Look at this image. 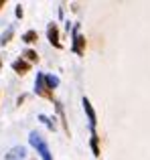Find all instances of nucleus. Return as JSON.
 <instances>
[{
	"label": "nucleus",
	"mask_w": 150,
	"mask_h": 160,
	"mask_svg": "<svg viewBox=\"0 0 150 160\" xmlns=\"http://www.w3.org/2000/svg\"><path fill=\"white\" fill-rule=\"evenodd\" d=\"M28 140H31V144L37 148V152L41 154V158H43V160H53L51 158V152H49L47 142L43 140V136H41L39 132H31V138H28Z\"/></svg>",
	"instance_id": "nucleus-1"
},
{
	"label": "nucleus",
	"mask_w": 150,
	"mask_h": 160,
	"mask_svg": "<svg viewBox=\"0 0 150 160\" xmlns=\"http://www.w3.org/2000/svg\"><path fill=\"white\" fill-rule=\"evenodd\" d=\"M27 158V148L24 146H16L6 154V160H24Z\"/></svg>",
	"instance_id": "nucleus-2"
},
{
	"label": "nucleus",
	"mask_w": 150,
	"mask_h": 160,
	"mask_svg": "<svg viewBox=\"0 0 150 160\" xmlns=\"http://www.w3.org/2000/svg\"><path fill=\"white\" fill-rule=\"evenodd\" d=\"M83 109H85L87 118H89L91 128H95V112H93V108H91V103H89V99H87V98H83Z\"/></svg>",
	"instance_id": "nucleus-3"
},
{
	"label": "nucleus",
	"mask_w": 150,
	"mask_h": 160,
	"mask_svg": "<svg viewBox=\"0 0 150 160\" xmlns=\"http://www.w3.org/2000/svg\"><path fill=\"white\" fill-rule=\"evenodd\" d=\"M45 83H47V77H45L43 73H39V75H37V83H35V87H37V93H41V95H47V87H45Z\"/></svg>",
	"instance_id": "nucleus-4"
},
{
	"label": "nucleus",
	"mask_w": 150,
	"mask_h": 160,
	"mask_svg": "<svg viewBox=\"0 0 150 160\" xmlns=\"http://www.w3.org/2000/svg\"><path fill=\"white\" fill-rule=\"evenodd\" d=\"M49 41H51L55 47H61V43H59V35H57V27L53 24V27H49Z\"/></svg>",
	"instance_id": "nucleus-5"
},
{
	"label": "nucleus",
	"mask_w": 150,
	"mask_h": 160,
	"mask_svg": "<svg viewBox=\"0 0 150 160\" xmlns=\"http://www.w3.org/2000/svg\"><path fill=\"white\" fill-rule=\"evenodd\" d=\"M12 69L18 71V73H22V71H28V63H24V61H14V63H12Z\"/></svg>",
	"instance_id": "nucleus-6"
},
{
	"label": "nucleus",
	"mask_w": 150,
	"mask_h": 160,
	"mask_svg": "<svg viewBox=\"0 0 150 160\" xmlns=\"http://www.w3.org/2000/svg\"><path fill=\"white\" fill-rule=\"evenodd\" d=\"M81 45H83V39L79 37V32H77V28H75V45H73V49H75V53H79L81 55L83 51H81Z\"/></svg>",
	"instance_id": "nucleus-7"
},
{
	"label": "nucleus",
	"mask_w": 150,
	"mask_h": 160,
	"mask_svg": "<svg viewBox=\"0 0 150 160\" xmlns=\"http://www.w3.org/2000/svg\"><path fill=\"white\" fill-rule=\"evenodd\" d=\"M22 41H24V43H35V41H37V32L35 31L24 32V35H22Z\"/></svg>",
	"instance_id": "nucleus-8"
},
{
	"label": "nucleus",
	"mask_w": 150,
	"mask_h": 160,
	"mask_svg": "<svg viewBox=\"0 0 150 160\" xmlns=\"http://www.w3.org/2000/svg\"><path fill=\"white\" fill-rule=\"evenodd\" d=\"M59 85V77H55V75H47V87L49 89H53V87Z\"/></svg>",
	"instance_id": "nucleus-9"
},
{
	"label": "nucleus",
	"mask_w": 150,
	"mask_h": 160,
	"mask_svg": "<svg viewBox=\"0 0 150 160\" xmlns=\"http://www.w3.org/2000/svg\"><path fill=\"white\" fill-rule=\"evenodd\" d=\"M91 150H93L95 156H99V148H98V136H95V132L91 134Z\"/></svg>",
	"instance_id": "nucleus-10"
},
{
	"label": "nucleus",
	"mask_w": 150,
	"mask_h": 160,
	"mask_svg": "<svg viewBox=\"0 0 150 160\" xmlns=\"http://www.w3.org/2000/svg\"><path fill=\"white\" fill-rule=\"evenodd\" d=\"M24 57H27L28 61H37V53L31 51V49H28V51H24Z\"/></svg>",
	"instance_id": "nucleus-11"
},
{
	"label": "nucleus",
	"mask_w": 150,
	"mask_h": 160,
	"mask_svg": "<svg viewBox=\"0 0 150 160\" xmlns=\"http://www.w3.org/2000/svg\"><path fill=\"white\" fill-rule=\"evenodd\" d=\"M10 35H12V28H8V31H6V35H2V37H0V45H4V43H6V41L10 39Z\"/></svg>",
	"instance_id": "nucleus-12"
},
{
	"label": "nucleus",
	"mask_w": 150,
	"mask_h": 160,
	"mask_svg": "<svg viewBox=\"0 0 150 160\" xmlns=\"http://www.w3.org/2000/svg\"><path fill=\"white\" fill-rule=\"evenodd\" d=\"M0 6H2V2H0Z\"/></svg>",
	"instance_id": "nucleus-13"
}]
</instances>
